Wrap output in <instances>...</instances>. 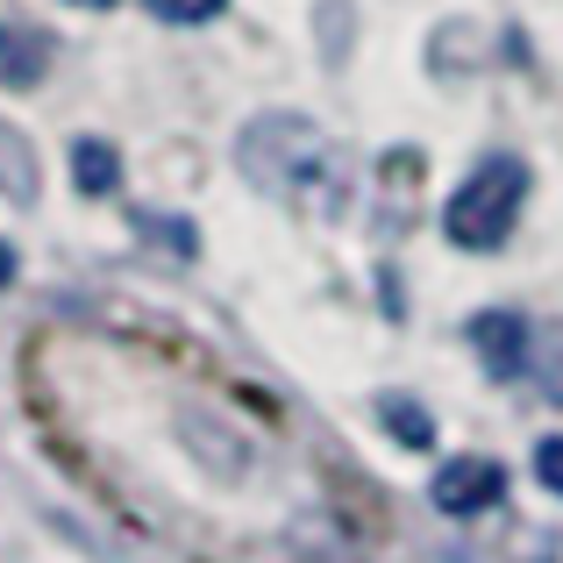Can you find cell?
Returning <instances> with one entry per match:
<instances>
[{
  "label": "cell",
  "mask_w": 563,
  "mask_h": 563,
  "mask_svg": "<svg viewBox=\"0 0 563 563\" xmlns=\"http://www.w3.org/2000/svg\"><path fill=\"white\" fill-rule=\"evenodd\" d=\"M471 343H478V357H485L493 378H521L528 372V321L507 314V307H493V314L471 321Z\"/></svg>",
  "instance_id": "277c9868"
},
{
  "label": "cell",
  "mask_w": 563,
  "mask_h": 563,
  "mask_svg": "<svg viewBox=\"0 0 563 563\" xmlns=\"http://www.w3.org/2000/svg\"><path fill=\"white\" fill-rule=\"evenodd\" d=\"M143 8H151L157 22H214L229 0H143Z\"/></svg>",
  "instance_id": "9c48e42d"
},
{
  "label": "cell",
  "mask_w": 563,
  "mask_h": 563,
  "mask_svg": "<svg viewBox=\"0 0 563 563\" xmlns=\"http://www.w3.org/2000/svg\"><path fill=\"white\" fill-rule=\"evenodd\" d=\"M243 172L257 186H272V192H314V186H329L335 179V151H329V136H321L314 122H300V114H264L257 129L243 136Z\"/></svg>",
  "instance_id": "7a4b0ae2"
},
{
  "label": "cell",
  "mask_w": 563,
  "mask_h": 563,
  "mask_svg": "<svg viewBox=\"0 0 563 563\" xmlns=\"http://www.w3.org/2000/svg\"><path fill=\"white\" fill-rule=\"evenodd\" d=\"M521 200H528V165L499 151V157H485V165L450 192L442 229H450L456 250H499L514 235V221H521Z\"/></svg>",
  "instance_id": "6da1fadb"
},
{
  "label": "cell",
  "mask_w": 563,
  "mask_h": 563,
  "mask_svg": "<svg viewBox=\"0 0 563 563\" xmlns=\"http://www.w3.org/2000/svg\"><path fill=\"white\" fill-rule=\"evenodd\" d=\"M385 428H393V442H407V450H428V442H435V421H428L413 399H385Z\"/></svg>",
  "instance_id": "ba28073f"
},
{
  "label": "cell",
  "mask_w": 563,
  "mask_h": 563,
  "mask_svg": "<svg viewBox=\"0 0 563 563\" xmlns=\"http://www.w3.org/2000/svg\"><path fill=\"white\" fill-rule=\"evenodd\" d=\"M71 8H93L100 14V8H114V0H71Z\"/></svg>",
  "instance_id": "8fae6325"
},
{
  "label": "cell",
  "mask_w": 563,
  "mask_h": 563,
  "mask_svg": "<svg viewBox=\"0 0 563 563\" xmlns=\"http://www.w3.org/2000/svg\"><path fill=\"white\" fill-rule=\"evenodd\" d=\"M43 65H51V43H43L36 29H22V22H0V79L36 86Z\"/></svg>",
  "instance_id": "5b68a950"
},
{
  "label": "cell",
  "mask_w": 563,
  "mask_h": 563,
  "mask_svg": "<svg viewBox=\"0 0 563 563\" xmlns=\"http://www.w3.org/2000/svg\"><path fill=\"white\" fill-rule=\"evenodd\" d=\"M71 172H79V192H93V200H108V192L122 186V157H114L108 143H93V136L71 151Z\"/></svg>",
  "instance_id": "8992f818"
},
{
  "label": "cell",
  "mask_w": 563,
  "mask_h": 563,
  "mask_svg": "<svg viewBox=\"0 0 563 563\" xmlns=\"http://www.w3.org/2000/svg\"><path fill=\"white\" fill-rule=\"evenodd\" d=\"M536 478H542V485H550V493L563 499V435H550V442L536 450Z\"/></svg>",
  "instance_id": "30bf717a"
},
{
  "label": "cell",
  "mask_w": 563,
  "mask_h": 563,
  "mask_svg": "<svg viewBox=\"0 0 563 563\" xmlns=\"http://www.w3.org/2000/svg\"><path fill=\"white\" fill-rule=\"evenodd\" d=\"M499 493H507V471L493 456H456V464L435 471V507L442 514H485V507H499Z\"/></svg>",
  "instance_id": "3957f363"
},
{
  "label": "cell",
  "mask_w": 563,
  "mask_h": 563,
  "mask_svg": "<svg viewBox=\"0 0 563 563\" xmlns=\"http://www.w3.org/2000/svg\"><path fill=\"white\" fill-rule=\"evenodd\" d=\"M528 372H536V385L563 407V321H550V329L536 335V357H528Z\"/></svg>",
  "instance_id": "52a82bcc"
}]
</instances>
